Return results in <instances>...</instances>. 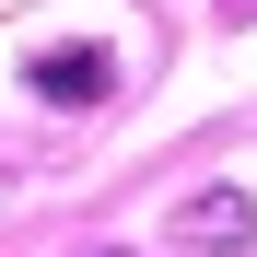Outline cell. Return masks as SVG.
<instances>
[{
	"label": "cell",
	"instance_id": "obj_1",
	"mask_svg": "<svg viewBox=\"0 0 257 257\" xmlns=\"http://www.w3.org/2000/svg\"><path fill=\"white\" fill-rule=\"evenodd\" d=\"M35 94H47V105H94L105 94V47H47V59H35Z\"/></svg>",
	"mask_w": 257,
	"mask_h": 257
},
{
	"label": "cell",
	"instance_id": "obj_2",
	"mask_svg": "<svg viewBox=\"0 0 257 257\" xmlns=\"http://www.w3.org/2000/svg\"><path fill=\"white\" fill-rule=\"evenodd\" d=\"M187 234L234 257V245H245V199H234V187H199V199H187Z\"/></svg>",
	"mask_w": 257,
	"mask_h": 257
}]
</instances>
